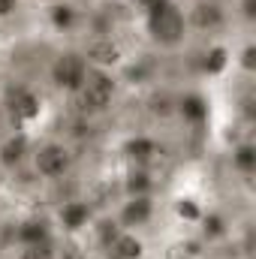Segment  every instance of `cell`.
<instances>
[{
	"mask_svg": "<svg viewBox=\"0 0 256 259\" xmlns=\"http://www.w3.org/2000/svg\"><path fill=\"white\" fill-rule=\"evenodd\" d=\"M100 214V208L88 199V196H69L64 199L55 211H52V226H55V235L61 241H81L94 223V217Z\"/></svg>",
	"mask_w": 256,
	"mask_h": 259,
	"instance_id": "cell-9",
	"label": "cell"
},
{
	"mask_svg": "<svg viewBox=\"0 0 256 259\" xmlns=\"http://www.w3.org/2000/svg\"><path fill=\"white\" fill-rule=\"evenodd\" d=\"M84 58L78 55V49L69 42V46H61L52 58H49V64H46V88L49 91H55L61 100H69L72 94H75V88L81 84V75H84Z\"/></svg>",
	"mask_w": 256,
	"mask_h": 259,
	"instance_id": "cell-8",
	"label": "cell"
},
{
	"mask_svg": "<svg viewBox=\"0 0 256 259\" xmlns=\"http://www.w3.org/2000/svg\"><path fill=\"white\" fill-rule=\"evenodd\" d=\"M229 163H232V172L241 178V181H250L256 172V148H253V139H250V133H244L241 139H235L232 142V148H229Z\"/></svg>",
	"mask_w": 256,
	"mask_h": 259,
	"instance_id": "cell-14",
	"label": "cell"
},
{
	"mask_svg": "<svg viewBox=\"0 0 256 259\" xmlns=\"http://www.w3.org/2000/svg\"><path fill=\"white\" fill-rule=\"evenodd\" d=\"M24 169L36 184L58 187L78 172V145L69 136H58V133L39 136L36 133Z\"/></svg>",
	"mask_w": 256,
	"mask_h": 259,
	"instance_id": "cell-2",
	"label": "cell"
},
{
	"mask_svg": "<svg viewBox=\"0 0 256 259\" xmlns=\"http://www.w3.org/2000/svg\"><path fill=\"white\" fill-rule=\"evenodd\" d=\"M184 12H187L193 39L214 42V39H232L235 36L229 0H184Z\"/></svg>",
	"mask_w": 256,
	"mask_h": 259,
	"instance_id": "cell-7",
	"label": "cell"
},
{
	"mask_svg": "<svg viewBox=\"0 0 256 259\" xmlns=\"http://www.w3.org/2000/svg\"><path fill=\"white\" fill-rule=\"evenodd\" d=\"M109 217L118 223V229L151 232L157 220L163 217V196L160 190H142V193H118L115 202L106 208Z\"/></svg>",
	"mask_w": 256,
	"mask_h": 259,
	"instance_id": "cell-5",
	"label": "cell"
},
{
	"mask_svg": "<svg viewBox=\"0 0 256 259\" xmlns=\"http://www.w3.org/2000/svg\"><path fill=\"white\" fill-rule=\"evenodd\" d=\"M27 9V0H0V27L18 21Z\"/></svg>",
	"mask_w": 256,
	"mask_h": 259,
	"instance_id": "cell-16",
	"label": "cell"
},
{
	"mask_svg": "<svg viewBox=\"0 0 256 259\" xmlns=\"http://www.w3.org/2000/svg\"><path fill=\"white\" fill-rule=\"evenodd\" d=\"M121 91H124V72L115 69H100V66H88L81 75V84L75 88V94L66 100L81 118H109L118 103H121Z\"/></svg>",
	"mask_w": 256,
	"mask_h": 259,
	"instance_id": "cell-3",
	"label": "cell"
},
{
	"mask_svg": "<svg viewBox=\"0 0 256 259\" xmlns=\"http://www.w3.org/2000/svg\"><path fill=\"white\" fill-rule=\"evenodd\" d=\"M97 259H151V238L148 232L115 229L97 247Z\"/></svg>",
	"mask_w": 256,
	"mask_h": 259,
	"instance_id": "cell-10",
	"label": "cell"
},
{
	"mask_svg": "<svg viewBox=\"0 0 256 259\" xmlns=\"http://www.w3.org/2000/svg\"><path fill=\"white\" fill-rule=\"evenodd\" d=\"M3 247H6V226H3V220H0V256H3Z\"/></svg>",
	"mask_w": 256,
	"mask_h": 259,
	"instance_id": "cell-17",
	"label": "cell"
},
{
	"mask_svg": "<svg viewBox=\"0 0 256 259\" xmlns=\"http://www.w3.org/2000/svg\"><path fill=\"white\" fill-rule=\"evenodd\" d=\"M46 18L55 33H81L84 30V12L72 0H52L46 9Z\"/></svg>",
	"mask_w": 256,
	"mask_h": 259,
	"instance_id": "cell-13",
	"label": "cell"
},
{
	"mask_svg": "<svg viewBox=\"0 0 256 259\" xmlns=\"http://www.w3.org/2000/svg\"><path fill=\"white\" fill-rule=\"evenodd\" d=\"M9 259H64L61 238H39V241H15Z\"/></svg>",
	"mask_w": 256,
	"mask_h": 259,
	"instance_id": "cell-15",
	"label": "cell"
},
{
	"mask_svg": "<svg viewBox=\"0 0 256 259\" xmlns=\"http://www.w3.org/2000/svg\"><path fill=\"white\" fill-rule=\"evenodd\" d=\"M142 36L160 55H181L193 42L184 0H151L139 9Z\"/></svg>",
	"mask_w": 256,
	"mask_h": 259,
	"instance_id": "cell-1",
	"label": "cell"
},
{
	"mask_svg": "<svg viewBox=\"0 0 256 259\" xmlns=\"http://www.w3.org/2000/svg\"><path fill=\"white\" fill-rule=\"evenodd\" d=\"M6 184H9V178H6V175H3V172H0V190H3V187H6Z\"/></svg>",
	"mask_w": 256,
	"mask_h": 259,
	"instance_id": "cell-18",
	"label": "cell"
},
{
	"mask_svg": "<svg viewBox=\"0 0 256 259\" xmlns=\"http://www.w3.org/2000/svg\"><path fill=\"white\" fill-rule=\"evenodd\" d=\"M121 157L136 169H157L163 160V142L154 133H133L121 148Z\"/></svg>",
	"mask_w": 256,
	"mask_h": 259,
	"instance_id": "cell-12",
	"label": "cell"
},
{
	"mask_svg": "<svg viewBox=\"0 0 256 259\" xmlns=\"http://www.w3.org/2000/svg\"><path fill=\"white\" fill-rule=\"evenodd\" d=\"M33 136L36 133H30V130H15V127L0 130V172L6 178H12L15 172H21L27 166Z\"/></svg>",
	"mask_w": 256,
	"mask_h": 259,
	"instance_id": "cell-11",
	"label": "cell"
},
{
	"mask_svg": "<svg viewBox=\"0 0 256 259\" xmlns=\"http://www.w3.org/2000/svg\"><path fill=\"white\" fill-rule=\"evenodd\" d=\"M72 46L78 49V55L84 58L88 66L124 72L127 64H130L127 46H124V39H121L112 27H103V30H100V27H84Z\"/></svg>",
	"mask_w": 256,
	"mask_h": 259,
	"instance_id": "cell-6",
	"label": "cell"
},
{
	"mask_svg": "<svg viewBox=\"0 0 256 259\" xmlns=\"http://www.w3.org/2000/svg\"><path fill=\"white\" fill-rule=\"evenodd\" d=\"M46 112V97L30 81H12L0 91V118L15 130L39 133V121Z\"/></svg>",
	"mask_w": 256,
	"mask_h": 259,
	"instance_id": "cell-4",
	"label": "cell"
}]
</instances>
